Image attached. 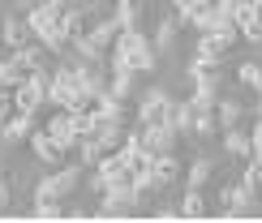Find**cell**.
<instances>
[{"label":"cell","instance_id":"17","mask_svg":"<svg viewBox=\"0 0 262 223\" xmlns=\"http://www.w3.org/2000/svg\"><path fill=\"white\" fill-rule=\"evenodd\" d=\"M30 150H35V159H39V163H60V159H64V150L48 138V129H43V125L30 133Z\"/></svg>","mask_w":262,"mask_h":223},{"label":"cell","instance_id":"14","mask_svg":"<svg viewBox=\"0 0 262 223\" xmlns=\"http://www.w3.org/2000/svg\"><path fill=\"white\" fill-rule=\"evenodd\" d=\"M224 150L232 154L236 163L254 159V133H249V129H224Z\"/></svg>","mask_w":262,"mask_h":223},{"label":"cell","instance_id":"11","mask_svg":"<svg viewBox=\"0 0 262 223\" xmlns=\"http://www.w3.org/2000/svg\"><path fill=\"white\" fill-rule=\"evenodd\" d=\"M35 116H26V112H13V116L0 125V142H9V146H17V142H30V133H35Z\"/></svg>","mask_w":262,"mask_h":223},{"label":"cell","instance_id":"34","mask_svg":"<svg viewBox=\"0 0 262 223\" xmlns=\"http://www.w3.org/2000/svg\"><path fill=\"white\" fill-rule=\"evenodd\" d=\"M0 60H5V56H0Z\"/></svg>","mask_w":262,"mask_h":223},{"label":"cell","instance_id":"24","mask_svg":"<svg viewBox=\"0 0 262 223\" xmlns=\"http://www.w3.org/2000/svg\"><path fill=\"white\" fill-rule=\"evenodd\" d=\"M236 82H241L245 91H254V95H262V64H258V60H245L241 69H236Z\"/></svg>","mask_w":262,"mask_h":223},{"label":"cell","instance_id":"12","mask_svg":"<svg viewBox=\"0 0 262 223\" xmlns=\"http://www.w3.org/2000/svg\"><path fill=\"white\" fill-rule=\"evenodd\" d=\"M125 129H129V120H95V142H99L103 150H121L125 146Z\"/></svg>","mask_w":262,"mask_h":223},{"label":"cell","instance_id":"16","mask_svg":"<svg viewBox=\"0 0 262 223\" xmlns=\"http://www.w3.org/2000/svg\"><path fill=\"white\" fill-rule=\"evenodd\" d=\"M181 26H185V17L177 13V9H172V13H159V21H155V48L163 52V48H172V43H177V35H181Z\"/></svg>","mask_w":262,"mask_h":223},{"label":"cell","instance_id":"23","mask_svg":"<svg viewBox=\"0 0 262 223\" xmlns=\"http://www.w3.org/2000/svg\"><path fill=\"white\" fill-rule=\"evenodd\" d=\"M181 219H206V197H202V189H185V197H181Z\"/></svg>","mask_w":262,"mask_h":223},{"label":"cell","instance_id":"7","mask_svg":"<svg viewBox=\"0 0 262 223\" xmlns=\"http://www.w3.org/2000/svg\"><path fill=\"white\" fill-rule=\"evenodd\" d=\"M43 129H48V138L56 142L60 150H73V146H78V129H73V112H69V107H56Z\"/></svg>","mask_w":262,"mask_h":223},{"label":"cell","instance_id":"18","mask_svg":"<svg viewBox=\"0 0 262 223\" xmlns=\"http://www.w3.org/2000/svg\"><path fill=\"white\" fill-rule=\"evenodd\" d=\"M241 116H245V103H241V99L220 95V103H215V120H220V133H224V129H236V125H241Z\"/></svg>","mask_w":262,"mask_h":223},{"label":"cell","instance_id":"29","mask_svg":"<svg viewBox=\"0 0 262 223\" xmlns=\"http://www.w3.org/2000/svg\"><path fill=\"white\" fill-rule=\"evenodd\" d=\"M202 5H206V0H172V9H177V13L185 17V26H189V17H193V13H198V9H202Z\"/></svg>","mask_w":262,"mask_h":223},{"label":"cell","instance_id":"20","mask_svg":"<svg viewBox=\"0 0 262 223\" xmlns=\"http://www.w3.org/2000/svg\"><path fill=\"white\" fill-rule=\"evenodd\" d=\"M215 176V163L211 159H193L185 167V189H206V181Z\"/></svg>","mask_w":262,"mask_h":223},{"label":"cell","instance_id":"31","mask_svg":"<svg viewBox=\"0 0 262 223\" xmlns=\"http://www.w3.org/2000/svg\"><path fill=\"white\" fill-rule=\"evenodd\" d=\"M9 206H13V185L0 176V215H9Z\"/></svg>","mask_w":262,"mask_h":223},{"label":"cell","instance_id":"22","mask_svg":"<svg viewBox=\"0 0 262 223\" xmlns=\"http://www.w3.org/2000/svg\"><path fill=\"white\" fill-rule=\"evenodd\" d=\"M172 125L181 129V138H193V125H198V107H193L189 99H181V103H177V116H172Z\"/></svg>","mask_w":262,"mask_h":223},{"label":"cell","instance_id":"8","mask_svg":"<svg viewBox=\"0 0 262 223\" xmlns=\"http://www.w3.org/2000/svg\"><path fill=\"white\" fill-rule=\"evenodd\" d=\"M177 146H181V129H177V125H168V120L146 125V146H142V150H150V154H168V150H177Z\"/></svg>","mask_w":262,"mask_h":223},{"label":"cell","instance_id":"3","mask_svg":"<svg viewBox=\"0 0 262 223\" xmlns=\"http://www.w3.org/2000/svg\"><path fill=\"white\" fill-rule=\"evenodd\" d=\"M172 116H177V99L163 91V86H150V91H142L134 120H142V125H159V120H168V125H172Z\"/></svg>","mask_w":262,"mask_h":223},{"label":"cell","instance_id":"28","mask_svg":"<svg viewBox=\"0 0 262 223\" xmlns=\"http://www.w3.org/2000/svg\"><path fill=\"white\" fill-rule=\"evenodd\" d=\"M30 215H35V219H48V223H56V219L69 215V210H64V202H39V206H30Z\"/></svg>","mask_w":262,"mask_h":223},{"label":"cell","instance_id":"32","mask_svg":"<svg viewBox=\"0 0 262 223\" xmlns=\"http://www.w3.org/2000/svg\"><path fill=\"white\" fill-rule=\"evenodd\" d=\"M249 133H254V159L262 163V116L254 120V129H249Z\"/></svg>","mask_w":262,"mask_h":223},{"label":"cell","instance_id":"2","mask_svg":"<svg viewBox=\"0 0 262 223\" xmlns=\"http://www.w3.org/2000/svg\"><path fill=\"white\" fill-rule=\"evenodd\" d=\"M146 197L138 193L134 181H121V185H107L103 197H99V219H125V215H138V206Z\"/></svg>","mask_w":262,"mask_h":223},{"label":"cell","instance_id":"26","mask_svg":"<svg viewBox=\"0 0 262 223\" xmlns=\"http://www.w3.org/2000/svg\"><path fill=\"white\" fill-rule=\"evenodd\" d=\"M103 154H107V150H103L95 138H82V142H78V159H82V167H99Z\"/></svg>","mask_w":262,"mask_h":223},{"label":"cell","instance_id":"15","mask_svg":"<svg viewBox=\"0 0 262 223\" xmlns=\"http://www.w3.org/2000/svg\"><path fill=\"white\" fill-rule=\"evenodd\" d=\"M48 56H52V52L43 48L39 39H30L26 48H17V52H13V60H17L21 69H26V77H30V73H39V69H48Z\"/></svg>","mask_w":262,"mask_h":223},{"label":"cell","instance_id":"9","mask_svg":"<svg viewBox=\"0 0 262 223\" xmlns=\"http://www.w3.org/2000/svg\"><path fill=\"white\" fill-rule=\"evenodd\" d=\"M0 39H5V48L9 52H17V48H26L30 39V26H26V13H5L0 17Z\"/></svg>","mask_w":262,"mask_h":223},{"label":"cell","instance_id":"21","mask_svg":"<svg viewBox=\"0 0 262 223\" xmlns=\"http://www.w3.org/2000/svg\"><path fill=\"white\" fill-rule=\"evenodd\" d=\"M142 13H146V0H116V17H121V26L125 30H134Z\"/></svg>","mask_w":262,"mask_h":223},{"label":"cell","instance_id":"19","mask_svg":"<svg viewBox=\"0 0 262 223\" xmlns=\"http://www.w3.org/2000/svg\"><path fill=\"white\" fill-rule=\"evenodd\" d=\"M60 26H64V35L78 43V39H86V30H91V17H86V9L69 5V9H64V21H60Z\"/></svg>","mask_w":262,"mask_h":223},{"label":"cell","instance_id":"1","mask_svg":"<svg viewBox=\"0 0 262 223\" xmlns=\"http://www.w3.org/2000/svg\"><path fill=\"white\" fill-rule=\"evenodd\" d=\"M107 56H121V60H129V64H134V73H155V64H159V60H155L159 48L142 35L138 26H134V30H121V35H116V43L107 48Z\"/></svg>","mask_w":262,"mask_h":223},{"label":"cell","instance_id":"6","mask_svg":"<svg viewBox=\"0 0 262 223\" xmlns=\"http://www.w3.org/2000/svg\"><path fill=\"white\" fill-rule=\"evenodd\" d=\"M236 39H241V30H215V35H198V56H206V60H228L236 48Z\"/></svg>","mask_w":262,"mask_h":223},{"label":"cell","instance_id":"5","mask_svg":"<svg viewBox=\"0 0 262 223\" xmlns=\"http://www.w3.org/2000/svg\"><path fill=\"white\" fill-rule=\"evenodd\" d=\"M64 0H43V5H30L26 9V26H30V35H48V30H56L60 21H64Z\"/></svg>","mask_w":262,"mask_h":223},{"label":"cell","instance_id":"35","mask_svg":"<svg viewBox=\"0 0 262 223\" xmlns=\"http://www.w3.org/2000/svg\"><path fill=\"white\" fill-rule=\"evenodd\" d=\"M215 5H220V0H215Z\"/></svg>","mask_w":262,"mask_h":223},{"label":"cell","instance_id":"25","mask_svg":"<svg viewBox=\"0 0 262 223\" xmlns=\"http://www.w3.org/2000/svg\"><path fill=\"white\" fill-rule=\"evenodd\" d=\"M26 82V69H21V64L13 60V52L5 56V60H0V86H9V91H13V86H21Z\"/></svg>","mask_w":262,"mask_h":223},{"label":"cell","instance_id":"27","mask_svg":"<svg viewBox=\"0 0 262 223\" xmlns=\"http://www.w3.org/2000/svg\"><path fill=\"white\" fill-rule=\"evenodd\" d=\"M39 202H64V193H60L56 176H43V181L35 185V206H39Z\"/></svg>","mask_w":262,"mask_h":223},{"label":"cell","instance_id":"13","mask_svg":"<svg viewBox=\"0 0 262 223\" xmlns=\"http://www.w3.org/2000/svg\"><path fill=\"white\" fill-rule=\"evenodd\" d=\"M121 30H125V26H121V17H116V13H112V17H95V21H91V30H86V39H91L95 48H103V52H107V48L116 43V35H121Z\"/></svg>","mask_w":262,"mask_h":223},{"label":"cell","instance_id":"4","mask_svg":"<svg viewBox=\"0 0 262 223\" xmlns=\"http://www.w3.org/2000/svg\"><path fill=\"white\" fill-rule=\"evenodd\" d=\"M258 202H262V197L254 193V189H245L241 181H232V185L220 189V215L224 219H249Z\"/></svg>","mask_w":262,"mask_h":223},{"label":"cell","instance_id":"33","mask_svg":"<svg viewBox=\"0 0 262 223\" xmlns=\"http://www.w3.org/2000/svg\"><path fill=\"white\" fill-rule=\"evenodd\" d=\"M0 176H5V159H0Z\"/></svg>","mask_w":262,"mask_h":223},{"label":"cell","instance_id":"10","mask_svg":"<svg viewBox=\"0 0 262 223\" xmlns=\"http://www.w3.org/2000/svg\"><path fill=\"white\" fill-rule=\"evenodd\" d=\"M150 172H155V185H159V189H172V185H181V181H185V163L177 159V150H168V154H155Z\"/></svg>","mask_w":262,"mask_h":223},{"label":"cell","instance_id":"30","mask_svg":"<svg viewBox=\"0 0 262 223\" xmlns=\"http://www.w3.org/2000/svg\"><path fill=\"white\" fill-rule=\"evenodd\" d=\"M13 112H17V107H13V91H9V86H0V125H5Z\"/></svg>","mask_w":262,"mask_h":223}]
</instances>
